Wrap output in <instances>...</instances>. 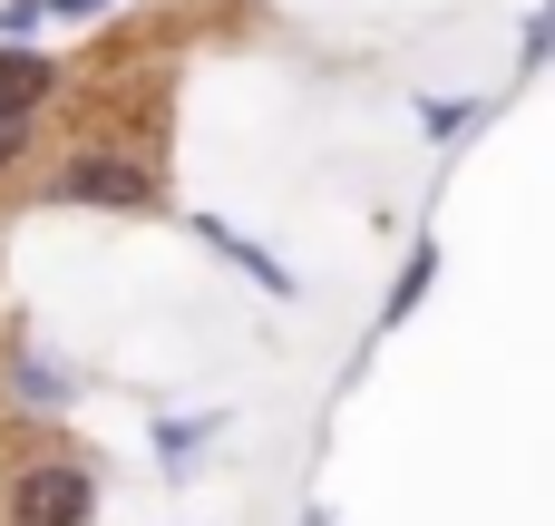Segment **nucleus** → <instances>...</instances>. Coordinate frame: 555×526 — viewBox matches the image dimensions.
Returning <instances> with one entry per match:
<instances>
[{
	"label": "nucleus",
	"instance_id": "20e7f679",
	"mask_svg": "<svg viewBox=\"0 0 555 526\" xmlns=\"http://www.w3.org/2000/svg\"><path fill=\"white\" fill-rule=\"evenodd\" d=\"M39 10H59V20H98L107 0H39Z\"/></svg>",
	"mask_w": 555,
	"mask_h": 526
},
{
	"label": "nucleus",
	"instance_id": "f257e3e1",
	"mask_svg": "<svg viewBox=\"0 0 555 526\" xmlns=\"http://www.w3.org/2000/svg\"><path fill=\"white\" fill-rule=\"evenodd\" d=\"M10 517H20V526H78V517H88V469H68V459L29 469V478L10 488Z\"/></svg>",
	"mask_w": 555,
	"mask_h": 526
},
{
	"label": "nucleus",
	"instance_id": "39448f33",
	"mask_svg": "<svg viewBox=\"0 0 555 526\" xmlns=\"http://www.w3.org/2000/svg\"><path fill=\"white\" fill-rule=\"evenodd\" d=\"M20 127H29V117H0V166L20 156Z\"/></svg>",
	"mask_w": 555,
	"mask_h": 526
},
{
	"label": "nucleus",
	"instance_id": "7ed1b4c3",
	"mask_svg": "<svg viewBox=\"0 0 555 526\" xmlns=\"http://www.w3.org/2000/svg\"><path fill=\"white\" fill-rule=\"evenodd\" d=\"M49 98V59H29V49H0V117H29Z\"/></svg>",
	"mask_w": 555,
	"mask_h": 526
},
{
	"label": "nucleus",
	"instance_id": "f03ea898",
	"mask_svg": "<svg viewBox=\"0 0 555 526\" xmlns=\"http://www.w3.org/2000/svg\"><path fill=\"white\" fill-rule=\"evenodd\" d=\"M59 195H68V205H146L156 185H146V166H127V156H78V166L59 176Z\"/></svg>",
	"mask_w": 555,
	"mask_h": 526
}]
</instances>
